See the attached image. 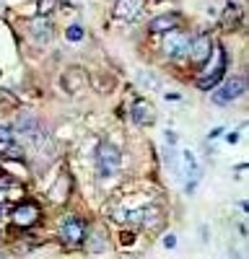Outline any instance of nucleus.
<instances>
[{
  "label": "nucleus",
  "mask_w": 249,
  "mask_h": 259,
  "mask_svg": "<svg viewBox=\"0 0 249 259\" xmlns=\"http://www.w3.org/2000/svg\"><path fill=\"white\" fill-rule=\"evenodd\" d=\"M205 65H208V68H205L202 75L197 78V89H200V91H211L213 85H218V83L223 80V75H226V65H228L226 52H223L221 45H213V52H211V57H208Z\"/></svg>",
  "instance_id": "obj_1"
},
{
  "label": "nucleus",
  "mask_w": 249,
  "mask_h": 259,
  "mask_svg": "<svg viewBox=\"0 0 249 259\" xmlns=\"http://www.w3.org/2000/svg\"><path fill=\"white\" fill-rule=\"evenodd\" d=\"M86 231H89L86 223H83L80 218H75V215L62 218L60 226H57V236L65 246H80L83 241H86Z\"/></svg>",
  "instance_id": "obj_2"
},
{
  "label": "nucleus",
  "mask_w": 249,
  "mask_h": 259,
  "mask_svg": "<svg viewBox=\"0 0 249 259\" xmlns=\"http://www.w3.org/2000/svg\"><path fill=\"white\" fill-rule=\"evenodd\" d=\"M190 41H192V36L187 34V31L174 29V31H169V34L161 36V52H163V57H169V60H179V57L187 55Z\"/></svg>",
  "instance_id": "obj_3"
},
{
  "label": "nucleus",
  "mask_w": 249,
  "mask_h": 259,
  "mask_svg": "<svg viewBox=\"0 0 249 259\" xmlns=\"http://www.w3.org/2000/svg\"><path fill=\"white\" fill-rule=\"evenodd\" d=\"M42 221V207L31 200H24L18 202L13 210H11V223L16 228H34L36 223Z\"/></svg>",
  "instance_id": "obj_4"
},
{
  "label": "nucleus",
  "mask_w": 249,
  "mask_h": 259,
  "mask_svg": "<svg viewBox=\"0 0 249 259\" xmlns=\"http://www.w3.org/2000/svg\"><path fill=\"white\" fill-rule=\"evenodd\" d=\"M213 45L216 41L208 36V34H200V36H192V41H190V47H187V60H190V65L192 68H202V65L208 62V57H211V52H213Z\"/></svg>",
  "instance_id": "obj_5"
},
{
  "label": "nucleus",
  "mask_w": 249,
  "mask_h": 259,
  "mask_svg": "<svg viewBox=\"0 0 249 259\" xmlns=\"http://www.w3.org/2000/svg\"><path fill=\"white\" fill-rule=\"evenodd\" d=\"M119 161H122V156H119L117 145H112L107 140L99 143V148H96V163L101 168V174H112V171H117L119 168Z\"/></svg>",
  "instance_id": "obj_6"
},
{
  "label": "nucleus",
  "mask_w": 249,
  "mask_h": 259,
  "mask_svg": "<svg viewBox=\"0 0 249 259\" xmlns=\"http://www.w3.org/2000/svg\"><path fill=\"white\" fill-rule=\"evenodd\" d=\"M244 89H246L244 78H228V80L221 85V89L213 91V104H218V106L231 104L234 99H239V96L244 94Z\"/></svg>",
  "instance_id": "obj_7"
},
{
  "label": "nucleus",
  "mask_w": 249,
  "mask_h": 259,
  "mask_svg": "<svg viewBox=\"0 0 249 259\" xmlns=\"http://www.w3.org/2000/svg\"><path fill=\"white\" fill-rule=\"evenodd\" d=\"M179 26H182L179 13H158V16L151 18L148 31L156 34V36H163V34H169V31H174V29H179Z\"/></svg>",
  "instance_id": "obj_8"
},
{
  "label": "nucleus",
  "mask_w": 249,
  "mask_h": 259,
  "mask_svg": "<svg viewBox=\"0 0 249 259\" xmlns=\"http://www.w3.org/2000/svg\"><path fill=\"white\" fill-rule=\"evenodd\" d=\"M143 8H145V0H117L112 13L117 21H138Z\"/></svg>",
  "instance_id": "obj_9"
},
{
  "label": "nucleus",
  "mask_w": 249,
  "mask_h": 259,
  "mask_svg": "<svg viewBox=\"0 0 249 259\" xmlns=\"http://www.w3.org/2000/svg\"><path fill=\"white\" fill-rule=\"evenodd\" d=\"M130 117H133L135 124H153V119H156V109L151 106V101L135 99L133 106H130Z\"/></svg>",
  "instance_id": "obj_10"
},
{
  "label": "nucleus",
  "mask_w": 249,
  "mask_h": 259,
  "mask_svg": "<svg viewBox=\"0 0 249 259\" xmlns=\"http://www.w3.org/2000/svg\"><path fill=\"white\" fill-rule=\"evenodd\" d=\"M29 29H31V34H34L39 41H50L52 34H55V26H52V21H50L47 16H36V18H31Z\"/></svg>",
  "instance_id": "obj_11"
},
{
  "label": "nucleus",
  "mask_w": 249,
  "mask_h": 259,
  "mask_svg": "<svg viewBox=\"0 0 249 259\" xmlns=\"http://www.w3.org/2000/svg\"><path fill=\"white\" fill-rule=\"evenodd\" d=\"M241 16H244V13H241V8H239V6L228 3V6H226V11L221 13V29H223V31H234V29L241 24Z\"/></svg>",
  "instance_id": "obj_12"
},
{
  "label": "nucleus",
  "mask_w": 249,
  "mask_h": 259,
  "mask_svg": "<svg viewBox=\"0 0 249 259\" xmlns=\"http://www.w3.org/2000/svg\"><path fill=\"white\" fill-rule=\"evenodd\" d=\"M68 194H70V177L62 174V177H60V182L50 189V200L60 205V202H65V200H68Z\"/></svg>",
  "instance_id": "obj_13"
},
{
  "label": "nucleus",
  "mask_w": 249,
  "mask_h": 259,
  "mask_svg": "<svg viewBox=\"0 0 249 259\" xmlns=\"http://www.w3.org/2000/svg\"><path fill=\"white\" fill-rule=\"evenodd\" d=\"M0 143H13V130L11 127H0Z\"/></svg>",
  "instance_id": "obj_14"
},
{
  "label": "nucleus",
  "mask_w": 249,
  "mask_h": 259,
  "mask_svg": "<svg viewBox=\"0 0 249 259\" xmlns=\"http://www.w3.org/2000/svg\"><path fill=\"white\" fill-rule=\"evenodd\" d=\"M68 39H70V41H80V39H83V29H80V26H70V29H68Z\"/></svg>",
  "instance_id": "obj_15"
},
{
  "label": "nucleus",
  "mask_w": 249,
  "mask_h": 259,
  "mask_svg": "<svg viewBox=\"0 0 249 259\" xmlns=\"http://www.w3.org/2000/svg\"><path fill=\"white\" fill-rule=\"evenodd\" d=\"M8 184H11V177L6 174V171H0V192L8 189Z\"/></svg>",
  "instance_id": "obj_16"
},
{
  "label": "nucleus",
  "mask_w": 249,
  "mask_h": 259,
  "mask_svg": "<svg viewBox=\"0 0 249 259\" xmlns=\"http://www.w3.org/2000/svg\"><path fill=\"white\" fill-rule=\"evenodd\" d=\"M163 246H166V249H174V246H177V239H174V236H166V239H163Z\"/></svg>",
  "instance_id": "obj_17"
},
{
  "label": "nucleus",
  "mask_w": 249,
  "mask_h": 259,
  "mask_svg": "<svg viewBox=\"0 0 249 259\" xmlns=\"http://www.w3.org/2000/svg\"><path fill=\"white\" fill-rule=\"evenodd\" d=\"M228 3H234V6H239V3H241V0H228Z\"/></svg>",
  "instance_id": "obj_18"
},
{
  "label": "nucleus",
  "mask_w": 249,
  "mask_h": 259,
  "mask_svg": "<svg viewBox=\"0 0 249 259\" xmlns=\"http://www.w3.org/2000/svg\"><path fill=\"white\" fill-rule=\"evenodd\" d=\"M0 239H3V233H0Z\"/></svg>",
  "instance_id": "obj_19"
}]
</instances>
